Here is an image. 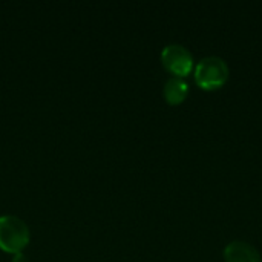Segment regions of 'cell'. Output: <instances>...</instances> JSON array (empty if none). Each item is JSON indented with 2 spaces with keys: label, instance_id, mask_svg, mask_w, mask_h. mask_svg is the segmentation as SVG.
<instances>
[{
  "label": "cell",
  "instance_id": "6da1fadb",
  "mask_svg": "<svg viewBox=\"0 0 262 262\" xmlns=\"http://www.w3.org/2000/svg\"><path fill=\"white\" fill-rule=\"evenodd\" d=\"M229 64L218 55L201 58L195 66V83L204 91L223 88L229 80Z\"/></svg>",
  "mask_w": 262,
  "mask_h": 262
},
{
  "label": "cell",
  "instance_id": "7a4b0ae2",
  "mask_svg": "<svg viewBox=\"0 0 262 262\" xmlns=\"http://www.w3.org/2000/svg\"><path fill=\"white\" fill-rule=\"evenodd\" d=\"M29 227L15 215L0 216V249L8 253H21L29 244Z\"/></svg>",
  "mask_w": 262,
  "mask_h": 262
},
{
  "label": "cell",
  "instance_id": "3957f363",
  "mask_svg": "<svg viewBox=\"0 0 262 262\" xmlns=\"http://www.w3.org/2000/svg\"><path fill=\"white\" fill-rule=\"evenodd\" d=\"M163 66L173 74V77L184 78L193 71V55L192 52L178 43H172L163 48L161 51Z\"/></svg>",
  "mask_w": 262,
  "mask_h": 262
},
{
  "label": "cell",
  "instance_id": "277c9868",
  "mask_svg": "<svg viewBox=\"0 0 262 262\" xmlns=\"http://www.w3.org/2000/svg\"><path fill=\"white\" fill-rule=\"evenodd\" d=\"M226 262H262L258 249L247 241H232L224 247Z\"/></svg>",
  "mask_w": 262,
  "mask_h": 262
},
{
  "label": "cell",
  "instance_id": "5b68a950",
  "mask_svg": "<svg viewBox=\"0 0 262 262\" xmlns=\"http://www.w3.org/2000/svg\"><path fill=\"white\" fill-rule=\"evenodd\" d=\"M163 94H164V100L175 106V104H181L186 98H187V94H189V84L184 78H180V77H170L166 83H164V89H163Z\"/></svg>",
  "mask_w": 262,
  "mask_h": 262
},
{
  "label": "cell",
  "instance_id": "8992f818",
  "mask_svg": "<svg viewBox=\"0 0 262 262\" xmlns=\"http://www.w3.org/2000/svg\"><path fill=\"white\" fill-rule=\"evenodd\" d=\"M12 262H29V259L23 253H15L14 258H12Z\"/></svg>",
  "mask_w": 262,
  "mask_h": 262
}]
</instances>
